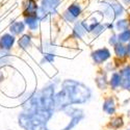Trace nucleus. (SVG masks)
<instances>
[{"label": "nucleus", "instance_id": "f257e3e1", "mask_svg": "<svg viewBox=\"0 0 130 130\" xmlns=\"http://www.w3.org/2000/svg\"><path fill=\"white\" fill-rule=\"evenodd\" d=\"M91 96V90L84 84L75 80H64L62 90L54 96L55 110H63L71 104L85 103L90 100Z\"/></svg>", "mask_w": 130, "mask_h": 130}, {"label": "nucleus", "instance_id": "f03ea898", "mask_svg": "<svg viewBox=\"0 0 130 130\" xmlns=\"http://www.w3.org/2000/svg\"><path fill=\"white\" fill-rule=\"evenodd\" d=\"M54 110H24L19 115V124L25 130H49L46 125Z\"/></svg>", "mask_w": 130, "mask_h": 130}, {"label": "nucleus", "instance_id": "7ed1b4c3", "mask_svg": "<svg viewBox=\"0 0 130 130\" xmlns=\"http://www.w3.org/2000/svg\"><path fill=\"white\" fill-rule=\"evenodd\" d=\"M63 111H64V113H66L67 116L71 117V121L68 124V126L64 129H62V130H71L73 127L76 126L83 119V117H84L83 111L81 109H78V108H73V107L68 106V107L64 108Z\"/></svg>", "mask_w": 130, "mask_h": 130}, {"label": "nucleus", "instance_id": "20e7f679", "mask_svg": "<svg viewBox=\"0 0 130 130\" xmlns=\"http://www.w3.org/2000/svg\"><path fill=\"white\" fill-rule=\"evenodd\" d=\"M60 0H42V6L41 8L44 12L48 14H54L56 12V7L59 4Z\"/></svg>", "mask_w": 130, "mask_h": 130}, {"label": "nucleus", "instance_id": "39448f33", "mask_svg": "<svg viewBox=\"0 0 130 130\" xmlns=\"http://www.w3.org/2000/svg\"><path fill=\"white\" fill-rule=\"evenodd\" d=\"M92 57L96 63H102L103 61H105L106 59L110 57V52L105 48L99 49V50H96L95 52L92 53Z\"/></svg>", "mask_w": 130, "mask_h": 130}, {"label": "nucleus", "instance_id": "423d86ee", "mask_svg": "<svg viewBox=\"0 0 130 130\" xmlns=\"http://www.w3.org/2000/svg\"><path fill=\"white\" fill-rule=\"evenodd\" d=\"M15 43V38L10 35H4L0 39V47L3 50H8L13 47Z\"/></svg>", "mask_w": 130, "mask_h": 130}, {"label": "nucleus", "instance_id": "0eeeda50", "mask_svg": "<svg viewBox=\"0 0 130 130\" xmlns=\"http://www.w3.org/2000/svg\"><path fill=\"white\" fill-rule=\"evenodd\" d=\"M121 84L124 89L130 91V67L125 68L121 72Z\"/></svg>", "mask_w": 130, "mask_h": 130}, {"label": "nucleus", "instance_id": "6e6552de", "mask_svg": "<svg viewBox=\"0 0 130 130\" xmlns=\"http://www.w3.org/2000/svg\"><path fill=\"white\" fill-rule=\"evenodd\" d=\"M37 10H38V6L37 3L34 0H28L27 4H26V9H25V14L29 16H37Z\"/></svg>", "mask_w": 130, "mask_h": 130}, {"label": "nucleus", "instance_id": "1a4fd4ad", "mask_svg": "<svg viewBox=\"0 0 130 130\" xmlns=\"http://www.w3.org/2000/svg\"><path fill=\"white\" fill-rule=\"evenodd\" d=\"M103 110L109 115H112L115 112L116 105H115V100L112 98H108L107 100H105V102L103 104Z\"/></svg>", "mask_w": 130, "mask_h": 130}, {"label": "nucleus", "instance_id": "9d476101", "mask_svg": "<svg viewBox=\"0 0 130 130\" xmlns=\"http://www.w3.org/2000/svg\"><path fill=\"white\" fill-rule=\"evenodd\" d=\"M86 32V29L83 25V23L81 22H78L76 25H75V28H74V36L77 37V38H81L84 34Z\"/></svg>", "mask_w": 130, "mask_h": 130}, {"label": "nucleus", "instance_id": "9b49d317", "mask_svg": "<svg viewBox=\"0 0 130 130\" xmlns=\"http://www.w3.org/2000/svg\"><path fill=\"white\" fill-rule=\"evenodd\" d=\"M25 22L31 29H37L38 24H39V18L37 16H29L26 18Z\"/></svg>", "mask_w": 130, "mask_h": 130}, {"label": "nucleus", "instance_id": "f8f14e48", "mask_svg": "<svg viewBox=\"0 0 130 130\" xmlns=\"http://www.w3.org/2000/svg\"><path fill=\"white\" fill-rule=\"evenodd\" d=\"M10 61L9 58V54L3 50V49H0V66H6L8 64Z\"/></svg>", "mask_w": 130, "mask_h": 130}, {"label": "nucleus", "instance_id": "ddd939ff", "mask_svg": "<svg viewBox=\"0 0 130 130\" xmlns=\"http://www.w3.org/2000/svg\"><path fill=\"white\" fill-rule=\"evenodd\" d=\"M23 30H24V24L22 22H16L10 26V31L14 35H20Z\"/></svg>", "mask_w": 130, "mask_h": 130}, {"label": "nucleus", "instance_id": "4468645a", "mask_svg": "<svg viewBox=\"0 0 130 130\" xmlns=\"http://www.w3.org/2000/svg\"><path fill=\"white\" fill-rule=\"evenodd\" d=\"M120 84H121V75L118 73L112 74L111 79H110V85L113 89H117L118 86H120Z\"/></svg>", "mask_w": 130, "mask_h": 130}, {"label": "nucleus", "instance_id": "2eb2a0df", "mask_svg": "<svg viewBox=\"0 0 130 130\" xmlns=\"http://www.w3.org/2000/svg\"><path fill=\"white\" fill-rule=\"evenodd\" d=\"M115 51H116V54L118 56L120 57H124L126 54H127V49L125 46L121 45V44H117L116 47H115Z\"/></svg>", "mask_w": 130, "mask_h": 130}, {"label": "nucleus", "instance_id": "dca6fc26", "mask_svg": "<svg viewBox=\"0 0 130 130\" xmlns=\"http://www.w3.org/2000/svg\"><path fill=\"white\" fill-rule=\"evenodd\" d=\"M30 41H31V39L29 36H23L19 40V46L22 49H26L30 45Z\"/></svg>", "mask_w": 130, "mask_h": 130}, {"label": "nucleus", "instance_id": "f3484780", "mask_svg": "<svg viewBox=\"0 0 130 130\" xmlns=\"http://www.w3.org/2000/svg\"><path fill=\"white\" fill-rule=\"evenodd\" d=\"M112 10H113V14H115V17H118V16H121L123 14V7L120 5V4H118V3H109Z\"/></svg>", "mask_w": 130, "mask_h": 130}, {"label": "nucleus", "instance_id": "a211bd4d", "mask_svg": "<svg viewBox=\"0 0 130 130\" xmlns=\"http://www.w3.org/2000/svg\"><path fill=\"white\" fill-rule=\"evenodd\" d=\"M80 7L77 5V4H73V5H71L70 7H69V9H68V12L73 16V17H75L76 18L77 16H79V14H80Z\"/></svg>", "mask_w": 130, "mask_h": 130}, {"label": "nucleus", "instance_id": "6ab92c4d", "mask_svg": "<svg viewBox=\"0 0 130 130\" xmlns=\"http://www.w3.org/2000/svg\"><path fill=\"white\" fill-rule=\"evenodd\" d=\"M118 40L120 42H128L130 40V30H125L124 32H122V34L118 37Z\"/></svg>", "mask_w": 130, "mask_h": 130}, {"label": "nucleus", "instance_id": "aec40b11", "mask_svg": "<svg viewBox=\"0 0 130 130\" xmlns=\"http://www.w3.org/2000/svg\"><path fill=\"white\" fill-rule=\"evenodd\" d=\"M97 84L101 90H104L106 88V80H105V76L101 75V76L97 77Z\"/></svg>", "mask_w": 130, "mask_h": 130}, {"label": "nucleus", "instance_id": "412c9836", "mask_svg": "<svg viewBox=\"0 0 130 130\" xmlns=\"http://www.w3.org/2000/svg\"><path fill=\"white\" fill-rule=\"evenodd\" d=\"M111 127H113V128H120V127H122L123 126V120L121 118H116V119H113V120L111 121Z\"/></svg>", "mask_w": 130, "mask_h": 130}, {"label": "nucleus", "instance_id": "4be33fe9", "mask_svg": "<svg viewBox=\"0 0 130 130\" xmlns=\"http://www.w3.org/2000/svg\"><path fill=\"white\" fill-rule=\"evenodd\" d=\"M127 27H128V22L126 20H121L117 22V28L119 30H126Z\"/></svg>", "mask_w": 130, "mask_h": 130}, {"label": "nucleus", "instance_id": "5701e85b", "mask_svg": "<svg viewBox=\"0 0 130 130\" xmlns=\"http://www.w3.org/2000/svg\"><path fill=\"white\" fill-rule=\"evenodd\" d=\"M103 31H104V26H102V25H100V24H98V25H97V26L93 29V32H94L95 36L100 35L101 32H103Z\"/></svg>", "mask_w": 130, "mask_h": 130}, {"label": "nucleus", "instance_id": "b1692460", "mask_svg": "<svg viewBox=\"0 0 130 130\" xmlns=\"http://www.w3.org/2000/svg\"><path fill=\"white\" fill-rule=\"evenodd\" d=\"M54 60V54L53 53H47L46 55L43 58V61H46V62H52Z\"/></svg>", "mask_w": 130, "mask_h": 130}, {"label": "nucleus", "instance_id": "393cba45", "mask_svg": "<svg viewBox=\"0 0 130 130\" xmlns=\"http://www.w3.org/2000/svg\"><path fill=\"white\" fill-rule=\"evenodd\" d=\"M118 41H119V40L117 39V36H112V37L110 38V40H109V43H110L111 45H115V46H116V45L118 44Z\"/></svg>", "mask_w": 130, "mask_h": 130}, {"label": "nucleus", "instance_id": "a878e982", "mask_svg": "<svg viewBox=\"0 0 130 130\" xmlns=\"http://www.w3.org/2000/svg\"><path fill=\"white\" fill-rule=\"evenodd\" d=\"M64 17H66V18H67V20H68V21H70V22H71V21H73V20H75V17H73L69 12L64 13Z\"/></svg>", "mask_w": 130, "mask_h": 130}, {"label": "nucleus", "instance_id": "bb28decb", "mask_svg": "<svg viewBox=\"0 0 130 130\" xmlns=\"http://www.w3.org/2000/svg\"><path fill=\"white\" fill-rule=\"evenodd\" d=\"M3 78H4V76H3V73L0 71V81H2L3 80Z\"/></svg>", "mask_w": 130, "mask_h": 130}, {"label": "nucleus", "instance_id": "cd10ccee", "mask_svg": "<svg viewBox=\"0 0 130 130\" xmlns=\"http://www.w3.org/2000/svg\"><path fill=\"white\" fill-rule=\"evenodd\" d=\"M126 49H127V53H128L129 55H130V44H129V45L126 47Z\"/></svg>", "mask_w": 130, "mask_h": 130}]
</instances>
